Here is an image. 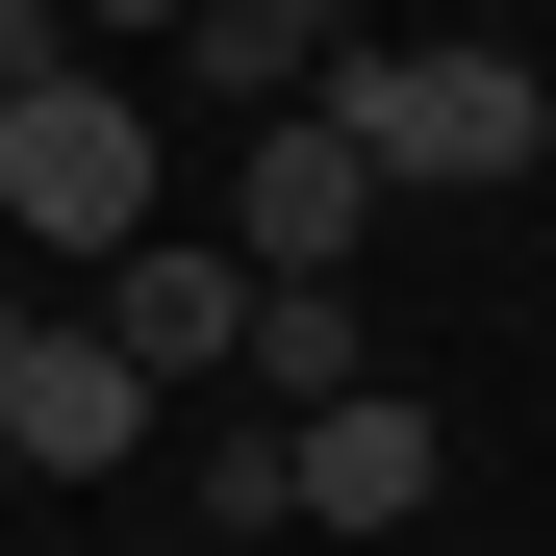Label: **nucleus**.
Returning <instances> with one entry per match:
<instances>
[{"label": "nucleus", "instance_id": "nucleus-5", "mask_svg": "<svg viewBox=\"0 0 556 556\" xmlns=\"http://www.w3.org/2000/svg\"><path fill=\"white\" fill-rule=\"evenodd\" d=\"M354 228H380V152H354L329 102H278V127L228 152V253H253V278H354Z\"/></svg>", "mask_w": 556, "mask_h": 556}, {"label": "nucleus", "instance_id": "nucleus-9", "mask_svg": "<svg viewBox=\"0 0 556 556\" xmlns=\"http://www.w3.org/2000/svg\"><path fill=\"white\" fill-rule=\"evenodd\" d=\"M203 531H304V430H278V405L203 430Z\"/></svg>", "mask_w": 556, "mask_h": 556}, {"label": "nucleus", "instance_id": "nucleus-1", "mask_svg": "<svg viewBox=\"0 0 556 556\" xmlns=\"http://www.w3.org/2000/svg\"><path fill=\"white\" fill-rule=\"evenodd\" d=\"M329 127L380 152V203H481V177L556 152V76L481 26H329Z\"/></svg>", "mask_w": 556, "mask_h": 556}, {"label": "nucleus", "instance_id": "nucleus-11", "mask_svg": "<svg viewBox=\"0 0 556 556\" xmlns=\"http://www.w3.org/2000/svg\"><path fill=\"white\" fill-rule=\"evenodd\" d=\"M102 26H203V0H76V51H102Z\"/></svg>", "mask_w": 556, "mask_h": 556}, {"label": "nucleus", "instance_id": "nucleus-7", "mask_svg": "<svg viewBox=\"0 0 556 556\" xmlns=\"http://www.w3.org/2000/svg\"><path fill=\"white\" fill-rule=\"evenodd\" d=\"M380 380V329H354V278H253V405L304 430V405H354Z\"/></svg>", "mask_w": 556, "mask_h": 556}, {"label": "nucleus", "instance_id": "nucleus-8", "mask_svg": "<svg viewBox=\"0 0 556 556\" xmlns=\"http://www.w3.org/2000/svg\"><path fill=\"white\" fill-rule=\"evenodd\" d=\"M177 51H203V102H228V127H278V102H329V26H304V0H203Z\"/></svg>", "mask_w": 556, "mask_h": 556}, {"label": "nucleus", "instance_id": "nucleus-10", "mask_svg": "<svg viewBox=\"0 0 556 556\" xmlns=\"http://www.w3.org/2000/svg\"><path fill=\"white\" fill-rule=\"evenodd\" d=\"M76 76V0H0V102H51Z\"/></svg>", "mask_w": 556, "mask_h": 556}, {"label": "nucleus", "instance_id": "nucleus-3", "mask_svg": "<svg viewBox=\"0 0 556 556\" xmlns=\"http://www.w3.org/2000/svg\"><path fill=\"white\" fill-rule=\"evenodd\" d=\"M152 380L102 354V304H0V481H127Z\"/></svg>", "mask_w": 556, "mask_h": 556}, {"label": "nucleus", "instance_id": "nucleus-6", "mask_svg": "<svg viewBox=\"0 0 556 556\" xmlns=\"http://www.w3.org/2000/svg\"><path fill=\"white\" fill-rule=\"evenodd\" d=\"M455 481V430L405 405V380H354V405H304V531H405Z\"/></svg>", "mask_w": 556, "mask_h": 556}, {"label": "nucleus", "instance_id": "nucleus-12", "mask_svg": "<svg viewBox=\"0 0 556 556\" xmlns=\"http://www.w3.org/2000/svg\"><path fill=\"white\" fill-rule=\"evenodd\" d=\"M304 26H380V0H304Z\"/></svg>", "mask_w": 556, "mask_h": 556}, {"label": "nucleus", "instance_id": "nucleus-2", "mask_svg": "<svg viewBox=\"0 0 556 556\" xmlns=\"http://www.w3.org/2000/svg\"><path fill=\"white\" fill-rule=\"evenodd\" d=\"M0 228H26V253H76V278H102L127 228H177V203H152V102H127L102 51H76L51 102H0Z\"/></svg>", "mask_w": 556, "mask_h": 556}, {"label": "nucleus", "instance_id": "nucleus-4", "mask_svg": "<svg viewBox=\"0 0 556 556\" xmlns=\"http://www.w3.org/2000/svg\"><path fill=\"white\" fill-rule=\"evenodd\" d=\"M102 354H127L152 405H177V380H253V253H228V228H127V253H102Z\"/></svg>", "mask_w": 556, "mask_h": 556}]
</instances>
